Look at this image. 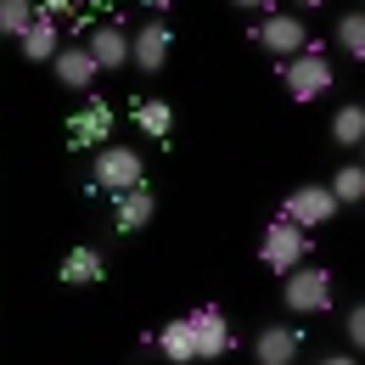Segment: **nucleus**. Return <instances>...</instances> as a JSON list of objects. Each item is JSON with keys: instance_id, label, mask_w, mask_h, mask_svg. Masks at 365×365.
<instances>
[{"instance_id": "nucleus-1", "label": "nucleus", "mask_w": 365, "mask_h": 365, "mask_svg": "<svg viewBox=\"0 0 365 365\" xmlns=\"http://www.w3.org/2000/svg\"><path fill=\"white\" fill-rule=\"evenodd\" d=\"M91 185H96V191H107V197L146 185V158H140V146H124V140L96 146V158H91Z\"/></svg>"}, {"instance_id": "nucleus-2", "label": "nucleus", "mask_w": 365, "mask_h": 365, "mask_svg": "<svg viewBox=\"0 0 365 365\" xmlns=\"http://www.w3.org/2000/svg\"><path fill=\"white\" fill-rule=\"evenodd\" d=\"M281 304H287V315H326L331 309V270H320V264L304 259L281 281Z\"/></svg>"}, {"instance_id": "nucleus-3", "label": "nucleus", "mask_w": 365, "mask_h": 365, "mask_svg": "<svg viewBox=\"0 0 365 365\" xmlns=\"http://www.w3.org/2000/svg\"><path fill=\"white\" fill-rule=\"evenodd\" d=\"M281 85L292 91V101H315V96H326L331 85H337V68L326 62L320 46H309V51H298V56L281 62Z\"/></svg>"}, {"instance_id": "nucleus-4", "label": "nucleus", "mask_w": 365, "mask_h": 365, "mask_svg": "<svg viewBox=\"0 0 365 365\" xmlns=\"http://www.w3.org/2000/svg\"><path fill=\"white\" fill-rule=\"evenodd\" d=\"M259 259L270 264V270H298L304 259H309V230L292 225V220H275L270 230H264V242H259Z\"/></svg>"}, {"instance_id": "nucleus-5", "label": "nucleus", "mask_w": 365, "mask_h": 365, "mask_svg": "<svg viewBox=\"0 0 365 365\" xmlns=\"http://www.w3.org/2000/svg\"><path fill=\"white\" fill-rule=\"evenodd\" d=\"M169 46H175V29L163 23V17H146L135 34H130V68L135 73H163V62H169Z\"/></svg>"}, {"instance_id": "nucleus-6", "label": "nucleus", "mask_w": 365, "mask_h": 365, "mask_svg": "<svg viewBox=\"0 0 365 365\" xmlns=\"http://www.w3.org/2000/svg\"><path fill=\"white\" fill-rule=\"evenodd\" d=\"M51 79L62 85L68 96H96V79H101V68H96L91 46H62L51 56Z\"/></svg>"}, {"instance_id": "nucleus-7", "label": "nucleus", "mask_w": 365, "mask_h": 365, "mask_svg": "<svg viewBox=\"0 0 365 365\" xmlns=\"http://www.w3.org/2000/svg\"><path fill=\"white\" fill-rule=\"evenodd\" d=\"M343 208H337V197H331V185H298L287 202H281V220H292V225H331Z\"/></svg>"}, {"instance_id": "nucleus-8", "label": "nucleus", "mask_w": 365, "mask_h": 365, "mask_svg": "<svg viewBox=\"0 0 365 365\" xmlns=\"http://www.w3.org/2000/svg\"><path fill=\"white\" fill-rule=\"evenodd\" d=\"M298 354H304V331L298 326L270 320V326L253 331V360L259 365H298Z\"/></svg>"}, {"instance_id": "nucleus-9", "label": "nucleus", "mask_w": 365, "mask_h": 365, "mask_svg": "<svg viewBox=\"0 0 365 365\" xmlns=\"http://www.w3.org/2000/svg\"><path fill=\"white\" fill-rule=\"evenodd\" d=\"M253 40L270 51V56H298V51H309V29H304V17H292V11H270V17L253 29Z\"/></svg>"}, {"instance_id": "nucleus-10", "label": "nucleus", "mask_w": 365, "mask_h": 365, "mask_svg": "<svg viewBox=\"0 0 365 365\" xmlns=\"http://www.w3.org/2000/svg\"><path fill=\"white\" fill-rule=\"evenodd\" d=\"M185 320H191V337H197V360H225L236 349V331L220 309H191Z\"/></svg>"}, {"instance_id": "nucleus-11", "label": "nucleus", "mask_w": 365, "mask_h": 365, "mask_svg": "<svg viewBox=\"0 0 365 365\" xmlns=\"http://www.w3.org/2000/svg\"><path fill=\"white\" fill-rule=\"evenodd\" d=\"M85 46H91V56H96L101 73H124V68H130V34H124L118 23H96V29H85Z\"/></svg>"}, {"instance_id": "nucleus-12", "label": "nucleus", "mask_w": 365, "mask_h": 365, "mask_svg": "<svg viewBox=\"0 0 365 365\" xmlns=\"http://www.w3.org/2000/svg\"><path fill=\"white\" fill-rule=\"evenodd\" d=\"M152 214H158L152 185H135V191H118V197H113V230H118V236L146 230V225H152Z\"/></svg>"}, {"instance_id": "nucleus-13", "label": "nucleus", "mask_w": 365, "mask_h": 365, "mask_svg": "<svg viewBox=\"0 0 365 365\" xmlns=\"http://www.w3.org/2000/svg\"><path fill=\"white\" fill-rule=\"evenodd\" d=\"M107 135H113V107H107L101 96H91V101L68 118V140H73V146H107Z\"/></svg>"}, {"instance_id": "nucleus-14", "label": "nucleus", "mask_w": 365, "mask_h": 365, "mask_svg": "<svg viewBox=\"0 0 365 365\" xmlns=\"http://www.w3.org/2000/svg\"><path fill=\"white\" fill-rule=\"evenodd\" d=\"M101 275H107L101 247H68L62 264H56V281H62V287H96Z\"/></svg>"}, {"instance_id": "nucleus-15", "label": "nucleus", "mask_w": 365, "mask_h": 365, "mask_svg": "<svg viewBox=\"0 0 365 365\" xmlns=\"http://www.w3.org/2000/svg\"><path fill=\"white\" fill-rule=\"evenodd\" d=\"M17 51H23V62H34V68H40V62H51V56L62 51V29H56V17H51V11H40V17L23 29Z\"/></svg>"}, {"instance_id": "nucleus-16", "label": "nucleus", "mask_w": 365, "mask_h": 365, "mask_svg": "<svg viewBox=\"0 0 365 365\" xmlns=\"http://www.w3.org/2000/svg\"><path fill=\"white\" fill-rule=\"evenodd\" d=\"M130 118H135V130H140L146 140H169V135H175V107H169L163 96L135 101V107H130Z\"/></svg>"}, {"instance_id": "nucleus-17", "label": "nucleus", "mask_w": 365, "mask_h": 365, "mask_svg": "<svg viewBox=\"0 0 365 365\" xmlns=\"http://www.w3.org/2000/svg\"><path fill=\"white\" fill-rule=\"evenodd\" d=\"M152 343H158V354H163V360H175V365H191V360H197V337H191V320H169V326H163Z\"/></svg>"}, {"instance_id": "nucleus-18", "label": "nucleus", "mask_w": 365, "mask_h": 365, "mask_svg": "<svg viewBox=\"0 0 365 365\" xmlns=\"http://www.w3.org/2000/svg\"><path fill=\"white\" fill-rule=\"evenodd\" d=\"M331 140H337L343 152H354L365 140V101H343V107L331 113Z\"/></svg>"}, {"instance_id": "nucleus-19", "label": "nucleus", "mask_w": 365, "mask_h": 365, "mask_svg": "<svg viewBox=\"0 0 365 365\" xmlns=\"http://www.w3.org/2000/svg\"><path fill=\"white\" fill-rule=\"evenodd\" d=\"M326 185H331L337 208H360V202H365V163H343Z\"/></svg>"}, {"instance_id": "nucleus-20", "label": "nucleus", "mask_w": 365, "mask_h": 365, "mask_svg": "<svg viewBox=\"0 0 365 365\" xmlns=\"http://www.w3.org/2000/svg\"><path fill=\"white\" fill-rule=\"evenodd\" d=\"M34 17H40V0H0V40H23Z\"/></svg>"}, {"instance_id": "nucleus-21", "label": "nucleus", "mask_w": 365, "mask_h": 365, "mask_svg": "<svg viewBox=\"0 0 365 365\" xmlns=\"http://www.w3.org/2000/svg\"><path fill=\"white\" fill-rule=\"evenodd\" d=\"M331 34H337V46L349 51L354 62H365V6H354V11H343Z\"/></svg>"}, {"instance_id": "nucleus-22", "label": "nucleus", "mask_w": 365, "mask_h": 365, "mask_svg": "<svg viewBox=\"0 0 365 365\" xmlns=\"http://www.w3.org/2000/svg\"><path fill=\"white\" fill-rule=\"evenodd\" d=\"M343 337H349L354 354H365V304H354V309L343 315Z\"/></svg>"}, {"instance_id": "nucleus-23", "label": "nucleus", "mask_w": 365, "mask_h": 365, "mask_svg": "<svg viewBox=\"0 0 365 365\" xmlns=\"http://www.w3.org/2000/svg\"><path fill=\"white\" fill-rule=\"evenodd\" d=\"M40 11H51V17H62V11H73V0H40Z\"/></svg>"}, {"instance_id": "nucleus-24", "label": "nucleus", "mask_w": 365, "mask_h": 365, "mask_svg": "<svg viewBox=\"0 0 365 365\" xmlns=\"http://www.w3.org/2000/svg\"><path fill=\"white\" fill-rule=\"evenodd\" d=\"M315 365H360V360H354V354H320Z\"/></svg>"}, {"instance_id": "nucleus-25", "label": "nucleus", "mask_w": 365, "mask_h": 365, "mask_svg": "<svg viewBox=\"0 0 365 365\" xmlns=\"http://www.w3.org/2000/svg\"><path fill=\"white\" fill-rule=\"evenodd\" d=\"M140 6H146V11H152V17H158V11H169V6H175V0H140Z\"/></svg>"}, {"instance_id": "nucleus-26", "label": "nucleus", "mask_w": 365, "mask_h": 365, "mask_svg": "<svg viewBox=\"0 0 365 365\" xmlns=\"http://www.w3.org/2000/svg\"><path fill=\"white\" fill-rule=\"evenodd\" d=\"M236 6H247V11H259V6H270V0H236Z\"/></svg>"}, {"instance_id": "nucleus-27", "label": "nucleus", "mask_w": 365, "mask_h": 365, "mask_svg": "<svg viewBox=\"0 0 365 365\" xmlns=\"http://www.w3.org/2000/svg\"><path fill=\"white\" fill-rule=\"evenodd\" d=\"M292 6H304V11H309V6H326V0H292Z\"/></svg>"}, {"instance_id": "nucleus-28", "label": "nucleus", "mask_w": 365, "mask_h": 365, "mask_svg": "<svg viewBox=\"0 0 365 365\" xmlns=\"http://www.w3.org/2000/svg\"><path fill=\"white\" fill-rule=\"evenodd\" d=\"M360 163H365V140H360Z\"/></svg>"}, {"instance_id": "nucleus-29", "label": "nucleus", "mask_w": 365, "mask_h": 365, "mask_svg": "<svg viewBox=\"0 0 365 365\" xmlns=\"http://www.w3.org/2000/svg\"><path fill=\"white\" fill-rule=\"evenodd\" d=\"M360 6H365V0H360Z\"/></svg>"}]
</instances>
